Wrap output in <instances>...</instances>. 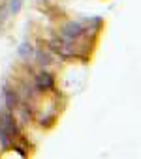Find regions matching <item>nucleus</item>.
I'll list each match as a JSON object with an SVG mask.
<instances>
[{"label":"nucleus","instance_id":"f257e3e1","mask_svg":"<svg viewBox=\"0 0 141 159\" xmlns=\"http://www.w3.org/2000/svg\"><path fill=\"white\" fill-rule=\"evenodd\" d=\"M19 8H21V0H15V2H12V11H13V13H17Z\"/></svg>","mask_w":141,"mask_h":159}]
</instances>
